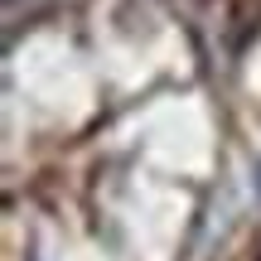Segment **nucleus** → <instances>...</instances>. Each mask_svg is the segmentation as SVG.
<instances>
[{"label":"nucleus","mask_w":261,"mask_h":261,"mask_svg":"<svg viewBox=\"0 0 261 261\" xmlns=\"http://www.w3.org/2000/svg\"><path fill=\"white\" fill-rule=\"evenodd\" d=\"M256 261H261V256H256Z\"/></svg>","instance_id":"nucleus-1"}]
</instances>
